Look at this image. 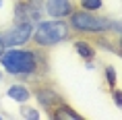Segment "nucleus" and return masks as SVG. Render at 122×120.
<instances>
[{"instance_id":"nucleus-9","label":"nucleus","mask_w":122,"mask_h":120,"mask_svg":"<svg viewBox=\"0 0 122 120\" xmlns=\"http://www.w3.org/2000/svg\"><path fill=\"white\" fill-rule=\"evenodd\" d=\"M81 4L87 10H97V8H102V0H81Z\"/></svg>"},{"instance_id":"nucleus-1","label":"nucleus","mask_w":122,"mask_h":120,"mask_svg":"<svg viewBox=\"0 0 122 120\" xmlns=\"http://www.w3.org/2000/svg\"><path fill=\"white\" fill-rule=\"evenodd\" d=\"M0 60L10 75H31L35 70V58H33L31 52L8 50L0 54Z\"/></svg>"},{"instance_id":"nucleus-10","label":"nucleus","mask_w":122,"mask_h":120,"mask_svg":"<svg viewBox=\"0 0 122 120\" xmlns=\"http://www.w3.org/2000/svg\"><path fill=\"white\" fill-rule=\"evenodd\" d=\"M106 73H108V81H110V85H114V83H116V70L112 68V66H108V68H106Z\"/></svg>"},{"instance_id":"nucleus-14","label":"nucleus","mask_w":122,"mask_h":120,"mask_svg":"<svg viewBox=\"0 0 122 120\" xmlns=\"http://www.w3.org/2000/svg\"><path fill=\"white\" fill-rule=\"evenodd\" d=\"M0 4H2V2H0Z\"/></svg>"},{"instance_id":"nucleus-11","label":"nucleus","mask_w":122,"mask_h":120,"mask_svg":"<svg viewBox=\"0 0 122 120\" xmlns=\"http://www.w3.org/2000/svg\"><path fill=\"white\" fill-rule=\"evenodd\" d=\"M23 116H27V118H39V114L35 112V110H25V112H23Z\"/></svg>"},{"instance_id":"nucleus-6","label":"nucleus","mask_w":122,"mask_h":120,"mask_svg":"<svg viewBox=\"0 0 122 120\" xmlns=\"http://www.w3.org/2000/svg\"><path fill=\"white\" fill-rule=\"evenodd\" d=\"M8 97H13L17 101H27L29 99V91L23 85H13V87L8 89Z\"/></svg>"},{"instance_id":"nucleus-2","label":"nucleus","mask_w":122,"mask_h":120,"mask_svg":"<svg viewBox=\"0 0 122 120\" xmlns=\"http://www.w3.org/2000/svg\"><path fill=\"white\" fill-rule=\"evenodd\" d=\"M68 35V27L60 21H46L35 31V42L39 46H54Z\"/></svg>"},{"instance_id":"nucleus-5","label":"nucleus","mask_w":122,"mask_h":120,"mask_svg":"<svg viewBox=\"0 0 122 120\" xmlns=\"http://www.w3.org/2000/svg\"><path fill=\"white\" fill-rule=\"evenodd\" d=\"M46 10H48V15L56 17V19H62L66 15H71L72 6H71V0H46Z\"/></svg>"},{"instance_id":"nucleus-7","label":"nucleus","mask_w":122,"mask_h":120,"mask_svg":"<svg viewBox=\"0 0 122 120\" xmlns=\"http://www.w3.org/2000/svg\"><path fill=\"white\" fill-rule=\"evenodd\" d=\"M54 116H56L58 120H60V118H71V120H77V118H79V114H77V112H72V110H68V106H62L56 114H54Z\"/></svg>"},{"instance_id":"nucleus-12","label":"nucleus","mask_w":122,"mask_h":120,"mask_svg":"<svg viewBox=\"0 0 122 120\" xmlns=\"http://www.w3.org/2000/svg\"><path fill=\"white\" fill-rule=\"evenodd\" d=\"M114 97H116V101H118V106L122 108V93H120V91H116V93H114Z\"/></svg>"},{"instance_id":"nucleus-3","label":"nucleus","mask_w":122,"mask_h":120,"mask_svg":"<svg viewBox=\"0 0 122 120\" xmlns=\"http://www.w3.org/2000/svg\"><path fill=\"white\" fill-rule=\"evenodd\" d=\"M72 25L77 29H83V31H106L112 27V23L103 17H93L89 13H75L72 15Z\"/></svg>"},{"instance_id":"nucleus-13","label":"nucleus","mask_w":122,"mask_h":120,"mask_svg":"<svg viewBox=\"0 0 122 120\" xmlns=\"http://www.w3.org/2000/svg\"><path fill=\"white\" fill-rule=\"evenodd\" d=\"M4 52V44H2V39H0V54Z\"/></svg>"},{"instance_id":"nucleus-8","label":"nucleus","mask_w":122,"mask_h":120,"mask_svg":"<svg viewBox=\"0 0 122 120\" xmlns=\"http://www.w3.org/2000/svg\"><path fill=\"white\" fill-rule=\"evenodd\" d=\"M75 48H77V52H79V54H81L83 58H87V60L93 56V50H91L87 44H83V42H77V46H75Z\"/></svg>"},{"instance_id":"nucleus-4","label":"nucleus","mask_w":122,"mask_h":120,"mask_svg":"<svg viewBox=\"0 0 122 120\" xmlns=\"http://www.w3.org/2000/svg\"><path fill=\"white\" fill-rule=\"evenodd\" d=\"M31 33H33L31 23L25 21V23L13 27V29H8L0 39H2V44H4V46H19V44H23V42H27V39L31 37Z\"/></svg>"}]
</instances>
